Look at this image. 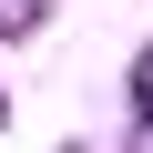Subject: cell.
<instances>
[{"label":"cell","mask_w":153,"mask_h":153,"mask_svg":"<svg viewBox=\"0 0 153 153\" xmlns=\"http://www.w3.org/2000/svg\"><path fill=\"white\" fill-rule=\"evenodd\" d=\"M41 10H51V0H0V31H31Z\"/></svg>","instance_id":"6da1fadb"},{"label":"cell","mask_w":153,"mask_h":153,"mask_svg":"<svg viewBox=\"0 0 153 153\" xmlns=\"http://www.w3.org/2000/svg\"><path fill=\"white\" fill-rule=\"evenodd\" d=\"M133 92H143V112H153V51H143V71H133Z\"/></svg>","instance_id":"7a4b0ae2"}]
</instances>
